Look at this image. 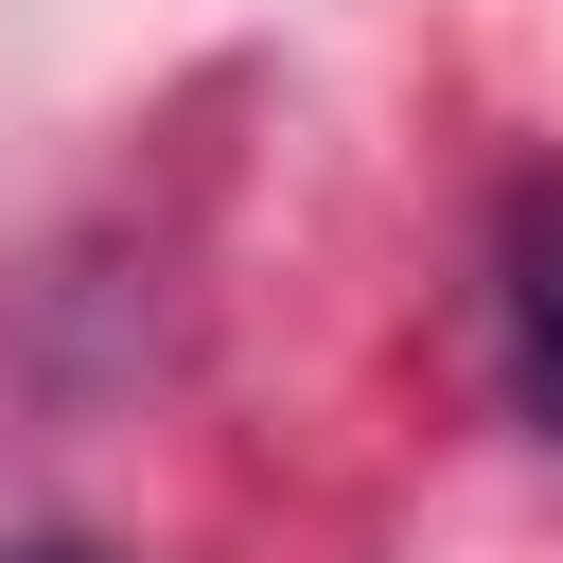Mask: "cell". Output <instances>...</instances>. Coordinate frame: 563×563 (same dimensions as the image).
<instances>
[{
  "mask_svg": "<svg viewBox=\"0 0 563 563\" xmlns=\"http://www.w3.org/2000/svg\"><path fill=\"white\" fill-rule=\"evenodd\" d=\"M18 563H88V545H18Z\"/></svg>",
  "mask_w": 563,
  "mask_h": 563,
  "instance_id": "2",
  "label": "cell"
},
{
  "mask_svg": "<svg viewBox=\"0 0 563 563\" xmlns=\"http://www.w3.org/2000/svg\"><path fill=\"white\" fill-rule=\"evenodd\" d=\"M493 334H510V405L563 422V176H528L493 229Z\"/></svg>",
  "mask_w": 563,
  "mask_h": 563,
  "instance_id": "1",
  "label": "cell"
}]
</instances>
